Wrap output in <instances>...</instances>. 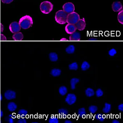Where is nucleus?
Wrapping results in <instances>:
<instances>
[{"mask_svg":"<svg viewBox=\"0 0 123 123\" xmlns=\"http://www.w3.org/2000/svg\"><path fill=\"white\" fill-rule=\"evenodd\" d=\"M69 39L70 41H80V34L79 32H75L71 34Z\"/></svg>","mask_w":123,"mask_h":123,"instance_id":"nucleus-12","label":"nucleus"},{"mask_svg":"<svg viewBox=\"0 0 123 123\" xmlns=\"http://www.w3.org/2000/svg\"><path fill=\"white\" fill-rule=\"evenodd\" d=\"M3 115H4V114H3V111H0V117H2L3 116Z\"/></svg>","mask_w":123,"mask_h":123,"instance_id":"nucleus-40","label":"nucleus"},{"mask_svg":"<svg viewBox=\"0 0 123 123\" xmlns=\"http://www.w3.org/2000/svg\"><path fill=\"white\" fill-rule=\"evenodd\" d=\"M61 41H68V40H67V39H65V38H62V39L61 40H60Z\"/></svg>","mask_w":123,"mask_h":123,"instance_id":"nucleus-41","label":"nucleus"},{"mask_svg":"<svg viewBox=\"0 0 123 123\" xmlns=\"http://www.w3.org/2000/svg\"><path fill=\"white\" fill-rule=\"evenodd\" d=\"M75 25L76 29L80 31L84 30L86 27V23L85 18L80 19Z\"/></svg>","mask_w":123,"mask_h":123,"instance_id":"nucleus-9","label":"nucleus"},{"mask_svg":"<svg viewBox=\"0 0 123 123\" xmlns=\"http://www.w3.org/2000/svg\"><path fill=\"white\" fill-rule=\"evenodd\" d=\"M72 122H71V121L68 120H67L65 121L64 123H72Z\"/></svg>","mask_w":123,"mask_h":123,"instance_id":"nucleus-39","label":"nucleus"},{"mask_svg":"<svg viewBox=\"0 0 123 123\" xmlns=\"http://www.w3.org/2000/svg\"><path fill=\"white\" fill-rule=\"evenodd\" d=\"M18 115L20 116H22V117H24L26 115L28 114V111L25 110L24 109H21L19 111H18Z\"/></svg>","mask_w":123,"mask_h":123,"instance_id":"nucleus-29","label":"nucleus"},{"mask_svg":"<svg viewBox=\"0 0 123 123\" xmlns=\"http://www.w3.org/2000/svg\"><path fill=\"white\" fill-rule=\"evenodd\" d=\"M80 19L79 15L76 12H74L68 14L67 23L71 24H75Z\"/></svg>","mask_w":123,"mask_h":123,"instance_id":"nucleus-4","label":"nucleus"},{"mask_svg":"<svg viewBox=\"0 0 123 123\" xmlns=\"http://www.w3.org/2000/svg\"><path fill=\"white\" fill-rule=\"evenodd\" d=\"M21 27L20 26L19 23L14 21L12 23L9 25V29L10 32L12 33H16L18 32L21 31Z\"/></svg>","mask_w":123,"mask_h":123,"instance_id":"nucleus-5","label":"nucleus"},{"mask_svg":"<svg viewBox=\"0 0 123 123\" xmlns=\"http://www.w3.org/2000/svg\"><path fill=\"white\" fill-rule=\"evenodd\" d=\"M49 57L50 61L52 62H56L58 60V55L55 53L52 52L49 55Z\"/></svg>","mask_w":123,"mask_h":123,"instance_id":"nucleus-17","label":"nucleus"},{"mask_svg":"<svg viewBox=\"0 0 123 123\" xmlns=\"http://www.w3.org/2000/svg\"><path fill=\"white\" fill-rule=\"evenodd\" d=\"M105 116L101 114H98L95 116V118L100 122H103L105 120Z\"/></svg>","mask_w":123,"mask_h":123,"instance_id":"nucleus-24","label":"nucleus"},{"mask_svg":"<svg viewBox=\"0 0 123 123\" xmlns=\"http://www.w3.org/2000/svg\"><path fill=\"white\" fill-rule=\"evenodd\" d=\"M32 123H38V122H32Z\"/></svg>","mask_w":123,"mask_h":123,"instance_id":"nucleus-43","label":"nucleus"},{"mask_svg":"<svg viewBox=\"0 0 123 123\" xmlns=\"http://www.w3.org/2000/svg\"><path fill=\"white\" fill-rule=\"evenodd\" d=\"M85 94L87 97H92L93 96L95 92L94 90L91 88H87V90H85Z\"/></svg>","mask_w":123,"mask_h":123,"instance_id":"nucleus-18","label":"nucleus"},{"mask_svg":"<svg viewBox=\"0 0 123 123\" xmlns=\"http://www.w3.org/2000/svg\"><path fill=\"white\" fill-rule=\"evenodd\" d=\"M12 38L14 41H21L24 38V35L22 32H17L14 33L12 36Z\"/></svg>","mask_w":123,"mask_h":123,"instance_id":"nucleus-13","label":"nucleus"},{"mask_svg":"<svg viewBox=\"0 0 123 123\" xmlns=\"http://www.w3.org/2000/svg\"><path fill=\"white\" fill-rule=\"evenodd\" d=\"M78 115L80 117H84L86 115V112L84 108H80L78 111Z\"/></svg>","mask_w":123,"mask_h":123,"instance_id":"nucleus-23","label":"nucleus"},{"mask_svg":"<svg viewBox=\"0 0 123 123\" xmlns=\"http://www.w3.org/2000/svg\"><path fill=\"white\" fill-rule=\"evenodd\" d=\"M118 110L119 111L123 112V104H121L120 105H119L118 106Z\"/></svg>","mask_w":123,"mask_h":123,"instance_id":"nucleus-36","label":"nucleus"},{"mask_svg":"<svg viewBox=\"0 0 123 123\" xmlns=\"http://www.w3.org/2000/svg\"><path fill=\"white\" fill-rule=\"evenodd\" d=\"M1 0L4 3L10 4V3H11L14 0Z\"/></svg>","mask_w":123,"mask_h":123,"instance_id":"nucleus-33","label":"nucleus"},{"mask_svg":"<svg viewBox=\"0 0 123 123\" xmlns=\"http://www.w3.org/2000/svg\"><path fill=\"white\" fill-rule=\"evenodd\" d=\"M88 40L89 41H97L98 40V39L96 38H92L91 39H88Z\"/></svg>","mask_w":123,"mask_h":123,"instance_id":"nucleus-38","label":"nucleus"},{"mask_svg":"<svg viewBox=\"0 0 123 123\" xmlns=\"http://www.w3.org/2000/svg\"><path fill=\"white\" fill-rule=\"evenodd\" d=\"M18 23L21 28L26 30L32 26L33 22L32 18L31 16L25 15L20 19Z\"/></svg>","mask_w":123,"mask_h":123,"instance_id":"nucleus-1","label":"nucleus"},{"mask_svg":"<svg viewBox=\"0 0 123 123\" xmlns=\"http://www.w3.org/2000/svg\"><path fill=\"white\" fill-rule=\"evenodd\" d=\"M88 109L91 113L94 114L98 110V107L97 106L92 105L89 107Z\"/></svg>","mask_w":123,"mask_h":123,"instance_id":"nucleus-25","label":"nucleus"},{"mask_svg":"<svg viewBox=\"0 0 123 123\" xmlns=\"http://www.w3.org/2000/svg\"><path fill=\"white\" fill-rule=\"evenodd\" d=\"M79 81L80 80L78 78H74L71 79L70 81L71 90H74L76 88V84L79 83Z\"/></svg>","mask_w":123,"mask_h":123,"instance_id":"nucleus-15","label":"nucleus"},{"mask_svg":"<svg viewBox=\"0 0 123 123\" xmlns=\"http://www.w3.org/2000/svg\"><path fill=\"white\" fill-rule=\"evenodd\" d=\"M58 113L60 115H67L68 114V111L66 109L62 108L59 110Z\"/></svg>","mask_w":123,"mask_h":123,"instance_id":"nucleus-30","label":"nucleus"},{"mask_svg":"<svg viewBox=\"0 0 123 123\" xmlns=\"http://www.w3.org/2000/svg\"><path fill=\"white\" fill-rule=\"evenodd\" d=\"M68 14L61 10L56 13L55 16V20L58 24H64L67 23V16Z\"/></svg>","mask_w":123,"mask_h":123,"instance_id":"nucleus-2","label":"nucleus"},{"mask_svg":"<svg viewBox=\"0 0 123 123\" xmlns=\"http://www.w3.org/2000/svg\"><path fill=\"white\" fill-rule=\"evenodd\" d=\"M96 94L97 97H102L104 94V92L101 89H98L96 92Z\"/></svg>","mask_w":123,"mask_h":123,"instance_id":"nucleus-31","label":"nucleus"},{"mask_svg":"<svg viewBox=\"0 0 123 123\" xmlns=\"http://www.w3.org/2000/svg\"><path fill=\"white\" fill-rule=\"evenodd\" d=\"M65 30L66 32L69 34H71L75 32L76 30V26L75 24H68L65 28Z\"/></svg>","mask_w":123,"mask_h":123,"instance_id":"nucleus-10","label":"nucleus"},{"mask_svg":"<svg viewBox=\"0 0 123 123\" xmlns=\"http://www.w3.org/2000/svg\"><path fill=\"white\" fill-rule=\"evenodd\" d=\"M17 108V104L13 102L9 103L7 105V109L10 112H14Z\"/></svg>","mask_w":123,"mask_h":123,"instance_id":"nucleus-14","label":"nucleus"},{"mask_svg":"<svg viewBox=\"0 0 123 123\" xmlns=\"http://www.w3.org/2000/svg\"><path fill=\"white\" fill-rule=\"evenodd\" d=\"M69 69L71 70H77L78 69V64L76 62H74L69 65Z\"/></svg>","mask_w":123,"mask_h":123,"instance_id":"nucleus-27","label":"nucleus"},{"mask_svg":"<svg viewBox=\"0 0 123 123\" xmlns=\"http://www.w3.org/2000/svg\"><path fill=\"white\" fill-rule=\"evenodd\" d=\"M0 101H2V99H3V97H2V94H0Z\"/></svg>","mask_w":123,"mask_h":123,"instance_id":"nucleus-42","label":"nucleus"},{"mask_svg":"<svg viewBox=\"0 0 123 123\" xmlns=\"http://www.w3.org/2000/svg\"><path fill=\"white\" fill-rule=\"evenodd\" d=\"M77 98L75 94H68L65 98V101L68 105H72L75 104Z\"/></svg>","mask_w":123,"mask_h":123,"instance_id":"nucleus-7","label":"nucleus"},{"mask_svg":"<svg viewBox=\"0 0 123 123\" xmlns=\"http://www.w3.org/2000/svg\"><path fill=\"white\" fill-rule=\"evenodd\" d=\"M49 122L50 123H58L59 120L57 117L55 116H52L49 119Z\"/></svg>","mask_w":123,"mask_h":123,"instance_id":"nucleus-28","label":"nucleus"},{"mask_svg":"<svg viewBox=\"0 0 123 123\" xmlns=\"http://www.w3.org/2000/svg\"><path fill=\"white\" fill-rule=\"evenodd\" d=\"M4 97L6 99L8 100L14 99L16 97V93L14 91L8 90L5 93Z\"/></svg>","mask_w":123,"mask_h":123,"instance_id":"nucleus-8","label":"nucleus"},{"mask_svg":"<svg viewBox=\"0 0 123 123\" xmlns=\"http://www.w3.org/2000/svg\"><path fill=\"white\" fill-rule=\"evenodd\" d=\"M59 92L60 95H61L62 96H64L67 93V88L64 86H62L59 88Z\"/></svg>","mask_w":123,"mask_h":123,"instance_id":"nucleus-21","label":"nucleus"},{"mask_svg":"<svg viewBox=\"0 0 123 123\" xmlns=\"http://www.w3.org/2000/svg\"><path fill=\"white\" fill-rule=\"evenodd\" d=\"M18 123H27V121L25 119L21 118L18 119V120L17 122Z\"/></svg>","mask_w":123,"mask_h":123,"instance_id":"nucleus-34","label":"nucleus"},{"mask_svg":"<svg viewBox=\"0 0 123 123\" xmlns=\"http://www.w3.org/2000/svg\"><path fill=\"white\" fill-rule=\"evenodd\" d=\"M7 121L9 123H13L14 122V120L12 117H10L9 116L7 118Z\"/></svg>","mask_w":123,"mask_h":123,"instance_id":"nucleus-35","label":"nucleus"},{"mask_svg":"<svg viewBox=\"0 0 123 123\" xmlns=\"http://www.w3.org/2000/svg\"><path fill=\"white\" fill-rule=\"evenodd\" d=\"M64 11L67 13V14H70L73 12L75 10V6L72 3H65L62 7Z\"/></svg>","mask_w":123,"mask_h":123,"instance_id":"nucleus-6","label":"nucleus"},{"mask_svg":"<svg viewBox=\"0 0 123 123\" xmlns=\"http://www.w3.org/2000/svg\"><path fill=\"white\" fill-rule=\"evenodd\" d=\"M118 21L121 24H123V11L122 10L118 13L117 16Z\"/></svg>","mask_w":123,"mask_h":123,"instance_id":"nucleus-26","label":"nucleus"},{"mask_svg":"<svg viewBox=\"0 0 123 123\" xmlns=\"http://www.w3.org/2000/svg\"><path fill=\"white\" fill-rule=\"evenodd\" d=\"M53 4L49 1L43 2L40 6L41 11L44 14H49L53 10Z\"/></svg>","mask_w":123,"mask_h":123,"instance_id":"nucleus-3","label":"nucleus"},{"mask_svg":"<svg viewBox=\"0 0 123 123\" xmlns=\"http://www.w3.org/2000/svg\"><path fill=\"white\" fill-rule=\"evenodd\" d=\"M61 74V71L60 69H53L51 71L50 74L54 77H57L60 76Z\"/></svg>","mask_w":123,"mask_h":123,"instance_id":"nucleus-16","label":"nucleus"},{"mask_svg":"<svg viewBox=\"0 0 123 123\" xmlns=\"http://www.w3.org/2000/svg\"><path fill=\"white\" fill-rule=\"evenodd\" d=\"M112 9L115 12H120L122 10L123 7L120 2H114L112 4Z\"/></svg>","mask_w":123,"mask_h":123,"instance_id":"nucleus-11","label":"nucleus"},{"mask_svg":"<svg viewBox=\"0 0 123 123\" xmlns=\"http://www.w3.org/2000/svg\"><path fill=\"white\" fill-rule=\"evenodd\" d=\"M90 64L87 61H84L81 65V68L83 71H86L90 68Z\"/></svg>","mask_w":123,"mask_h":123,"instance_id":"nucleus-22","label":"nucleus"},{"mask_svg":"<svg viewBox=\"0 0 123 123\" xmlns=\"http://www.w3.org/2000/svg\"><path fill=\"white\" fill-rule=\"evenodd\" d=\"M112 123H119V122L117 120H114L112 121Z\"/></svg>","mask_w":123,"mask_h":123,"instance_id":"nucleus-37","label":"nucleus"},{"mask_svg":"<svg viewBox=\"0 0 123 123\" xmlns=\"http://www.w3.org/2000/svg\"><path fill=\"white\" fill-rule=\"evenodd\" d=\"M66 51L68 54H73L75 50V47L73 45H70L66 49Z\"/></svg>","mask_w":123,"mask_h":123,"instance_id":"nucleus-19","label":"nucleus"},{"mask_svg":"<svg viewBox=\"0 0 123 123\" xmlns=\"http://www.w3.org/2000/svg\"><path fill=\"white\" fill-rule=\"evenodd\" d=\"M117 51L115 49H112L109 50L108 54L111 56H114L117 54Z\"/></svg>","mask_w":123,"mask_h":123,"instance_id":"nucleus-32","label":"nucleus"},{"mask_svg":"<svg viewBox=\"0 0 123 123\" xmlns=\"http://www.w3.org/2000/svg\"><path fill=\"white\" fill-rule=\"evenodd\" d=\"M111 109V105L110 104L108 103H105V107L103 109V111L104 113H108L110 112Z\"/></svg>","mask_w":123,"mask_h":123,"instance_id":"nucleus-20","label":"nucleus"}]
</instances>
